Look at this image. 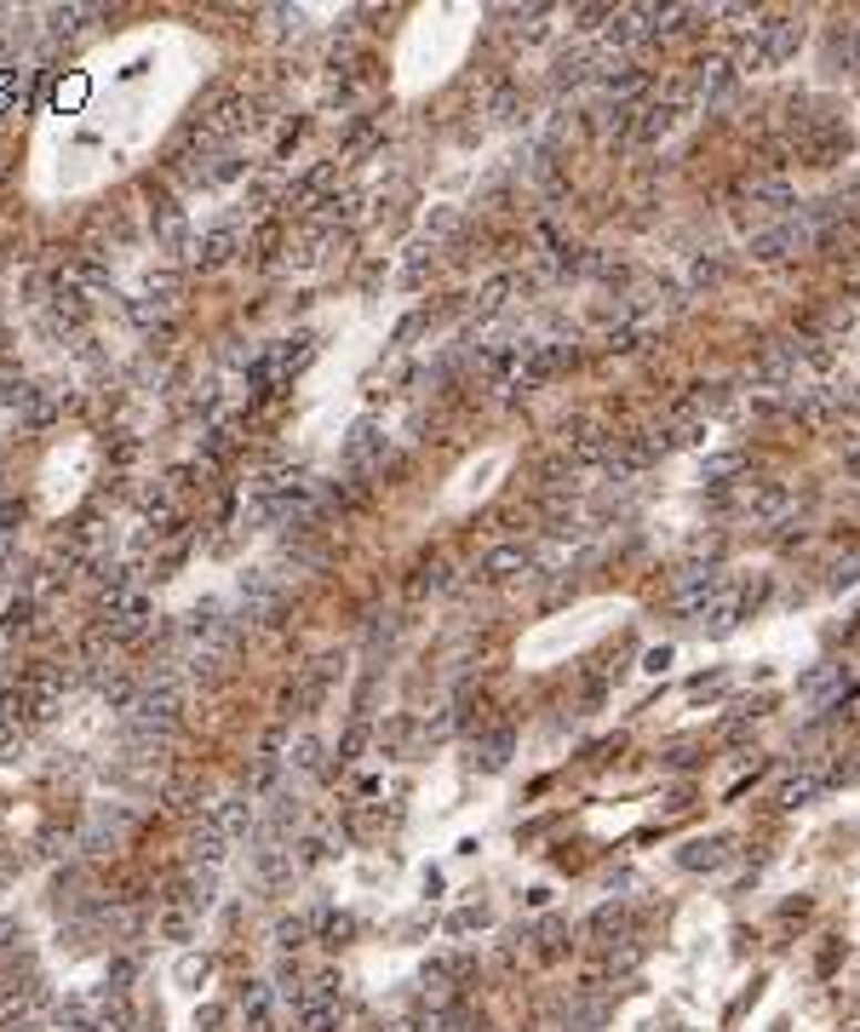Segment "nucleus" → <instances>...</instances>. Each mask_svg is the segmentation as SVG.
<instances>
[{
    "label": "nucleus",
    "instance_id": "nucleus-6",
    "mask_svg": "<svg viewBox=\"0 0 860 1032\" xmlns=\"http://www.w3.org/2000/svg\"><path fill=\"white\" fill-rule=\"evenodd\" d=\"M740 603H746V596H740L735 585H723V591H717V596H706V603H700V609H694L688 620H694V625H700V631H711V637H723V631H729V625H735V614H740Z\"/></svg>",
    "mask_w": 860,
    "mask_h": 1032
},
{
    "label": "nucleus",
    "instance_id": "nucleus-16",
    "mask_svg": "<svg viewBox=\"0 0 860 1032\" xmlns=\"http://www.w3.org/2000/svg\"><path fill=\"white\" fill-rule=\"evenodd\" d=\"M511 746H516V740H511V728H493V735L477 746V763H482L488 775H493V769H505V763H511Z\"/></svg>",
    "mask_w": 860,
    "mask_h": 1032
},
{
    "label": "nucleus",
    "instance_id": "nucleus-1",
    "mask_svg": "<svg viewBox=\"0 0 860 1032\" xmlns=\"http://www.w3.org/2000/svg\"><path fill=\"white\" fill-rule=\"evenodd\" d=\"M798 47H803V18L798 12H775L764 23H751V35L740 47V63L746 70H775V63H786Z\"/></svg>",
    "mask_w": 860,
    "mask_h": 1032
},
{
    "label": "nucleus",
    "instance_id": "nucleus-7",
    "mask_svg": "<svg viewBox=\"0 0 860 1032\" xmlns=\"http://www.w3.org/2000/svg\"><path fill=\"white\" fill-rule=\"evenodd\" d=\"M723 585H729V580H723V569H688V574L677 580V591H672V603H677V614H694V609H700L706 596H717Z\"/></svg>",
    "mask_w": 860,
    "mask_h": 1032
},
{
    "label": "nucleus",
    "instance_id": "nucleus-11",
    "mask_svg": "<svg viewBox=\"0 0 860 1032\" xmlns=\"http://www.w3.org/2000/svg\"><path fill=\"white\" fill-rule=\"evenodd\" d=\"M591 115H597V132H603V139H625V132H637V104H614V98H603V104L597 110H591Z\"/></svg>",
    "mask_w": 860,
    "mask_h": 1032
},
{
    "label": "nucleus",
    "instance_id": "nucleus-14",
    "mask_svg": "<svg viewBox=\"0 0 860 1032\" xmlns=\"http://www.w3.org/2000/svg\"><path fill=\"white\" fill-rule=\"evenodd\" d=\"M591 936H597L603 947L625 941V936H632V912H625V907H603L597 918H591Z\"/></svg>",
    "mask_w": 860,
    "mask_h": 1032
},
{
    "label": "nucleus",
    "instance_id": "nucleus-5",
    "mask_svg": "<svg viewBox=\"0 0 860 1032\" xmlns=\"http://www.w3.org/2000/svg\"><path fill=\"white\" fill-rule=\"evenodd\" d=\"M688 81H694V98H700V104H729L735 98V63L729 58H706Z\"/></svg>",
    "mask_w": 860,
    "mask_h": 1032
},
{
    "label": "nucleus",
    "instance_id": "nucleus-12",
    "mask_svg": "<svg viewBox=\"0 0 860 1032\" xmlns=\"http://www.w3.org/2000/svg\"><path fill=\"white\" fill-rule=\"evenodd\" d=\"M528 562H534V556H528V545H493V551L482 556V574H488V580H511V574L528 569Z\"/></svg>",
    "mask_w": 860,
    "mask_h": 1032
},
{
    "label": "nucleus",
    "instance_id": "nucleus-2",
    "mask_svg": "<svg viewBox=\"0 0 860 1032\" xmlns=\"http://www.w3.org/2000/svg\"><path fill=\"white\" fill-rule=\"evenodd\" d=\"M820 242V213H791L769 229H757L751 236V258L757 264H786V258H798Z\"/></svg>",
    "mask_w": 860,
    "mask_h": 1032
},
{
    "label": "nucleus",
    "instance_id": "nucleus-4",
    "mask_svg": "<svg viewBox=\"0 0 860 1032\" xmlns=\"http://www.w3.org/2000/svg\"><path fill=\"white\" fill-rule=\"evenodd\" d=\"M838 694H843V665H832V660H826V665H809V672L798 677V701H803L809 712L832 706Z\"/></svg>",
    "mask_w": 860,
    "mask_h": 1032
},
{
    "label": "nucleus",
    "instance_id": "nucleus-20",
    "mask_svg": "<svg viewBox=\"0 0 860 1032\" xmlns=\"http://www.w3.org/2000/svg\"><path fill=\"white\" fill-rule=\"evenodd\" d=\"M603 18H614V7H580V12H574V23H580V29H597Z\"/></svg>",
    "mask_w": 860,
    "mask_h": 1032
},
{
    "label": "nucleus",
    "instance_id": "nucleus-15",
    "mask_svg": "<svg viewBox=\"0 0 860 1032\" xmlns=\"http://www.w3.org/2000/svg\"><path fill=\"white\" fill-rule=\"evenodd\" d=\"M786 505H791V493L775 488V482H764V488H751V493H746V511H751V517H764V522H775Z\"/></svg>",
    "mask_w": 860,
    "mask_h": 1032
},
{
    "label": "nucleus",
    "instance_id": "nucleus-19",
    "mask_svg": "<svg viewBox=\"0 0 860 1032\" xmlns=\"http://www.w3.org/2000/svg\"><path fill=\"white\" fill-rule=\"evenodd\" d=\"M688 282H694V287H717V282H723V258H700Z\"/></svg>",
    "mask_w": 860,
    "mask_h": 1032
},
{
    "label": "nucleus",
    "instance_id": "nucleus-3",
    "mask_svg": "<svg viewBox=\"0 0 860 1032\" xmlns=\"http://www.w3.org/2000/svg\"><path fill=\"white\" fill-rule=\"evenodd\" d=\"M574 361V345H528L522 350V368H516V390H534L551 374H562Z\"/></svg>",
    "mask_w": 860,
    "mask_h": 1032
},
{
    "label": "nucleus",
    "instance_id": "nucleus-17",
    "mask_svg": "<svg viewBox=\"0 0 860 1032\" xmlns=\"http://www.w3.org/2000/svg\"><path fill=\"white\" fill-rule=\"evenodd\" d=\"M540 958H562L569 952V923H540Z\"/></svg>",
    "mask_w": 860,
    "mask_h": 1032
},
{
    "label": "nucleus",
    "instance_id": "nucleus-9",
    "mask_svg": "<svg viewBox=\"0 0 860 1032\" xmlns=\"http://www.w3.org/2000/svg\"><path fill=\"white\" fill-rule=\"evenodd\" d=\"M791 202H798V190H791L786 173H764V178H751V207H757V213H786Z\"/></svg>",
    "mask_w": 860,
    "mask_h": 1032
},
{
    "label": "nucleus",
    "instance_id": "nucleus-21",
    "mask_svg": "<svg viewBox=\"0 0 860 1032\" xmlns=\"http://www.w3.org/2000/svg\"><path fill=\"white\" fill-rule=\"evenodd\" d=\"M849 477H854V482H860V448H854V453H849Z\"/></svg>",
    "mask_w": 860,
    "mask_h": 1032
},
{
    "label": "nucleus",
    "instance_id": "nucleus-8",
    "mask_svg": "<svg viewBox=\"0 0 860 1032\" xmlns=\"http://www.w3.org/2000/svg\"><path fill=\"white\" fill-rule=\"evenodd\" d=\"M826 786H832V769H820V763H803V769L780 786V804H786V809H803V804H815Z\"/></svg>",
    "mask_w": 860,
    "mask_h": 1032
},
{
    "label": "nucleus",
    "instance_id": "nucleus-18",
    "mask_svg": "<svg viewBox=\"0 0 860 1032\" xmlns=\"http://www.w3.org/2000/svg\"><path fill=\"white\" fill-rule=\"evenodd\" d=\"M740 464H746L740 453H711V459H706V477H711V482H729Z\"/></svg>",
    "mask_w": 860,
    "mask_h": 1032
},
{
    "label": "nucleus",
    "instance_id": "nucleus-13",
    "mask_svg": "<svg viewBox=\"0 0 860 1032\" xmlns=\"http://www.w3.org/2000/svg\"><path fill=\"white\" fill-rule=\"evenodd\" d=\"M672 126H677V110H666V104H648V110L637 115V132H632V139H637V144H659Z\"/></svg>",
    "mask_w": 860,
    "mask_h": 1032
},
{
    "label": "nucleus",
    "instance_id": "nucleus-10",
    "mask_svg": "<svg viewBox=\"0 0 860 1032\" xmlns=\"http://www.w3.org/2000/svg\"><path fill=\"white\" fill-rule=\"evenodd\" d=\"M723 855H729V838H694L688 849H677V867L683 872H711V867H723Z\"/></svg>",
    "mask_w": 860,
    "mask_h": 1032
}]
</instances>
